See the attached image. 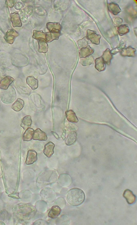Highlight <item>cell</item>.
Returning <instances> with one entry per match:
<instances>
[{
  "mask_svg": "<svg viewBox=\"0 0 137 225\" xmlns=\"http://www.w3.org/2000/svg\"><path fill=\"white\" fill-rule=\"evenodd\" d=\"M85 195L81 189L78 188H73L70 190L67 196L68 203L74 206H79L84 202Z\"/></svg>",
  "mask_w": 137,
  "mask_h": 225,
  "instance_id": "obj_1",
  "label": "cell"
},
{
  "mask_svg": "<svg viewBox=\"0 0 137 225\" xmlns=\"http://www.w3.org/2000/svg\"><path fill=\"white\" fill-rule=\"evenodd\" d=\"M8 91H5L4 94L1 96L2 100L4 103L9 104L12 103L16 99V92L13 88H9Z\"/></svg>",
  "mask_w": 137,
  "mask_h": 225,
  "instance_id": "obj_2",
  "label": "cell"
},
{
  "mask_svg": "<svg viewBox=\"0 0 137 225\" xmlns=\"http://www.w3.org/2000/svg\"><path fill=\"white\" fill-rule=\"evenodd\" d=\"M101 37V36L97 35L96 32L95 31L90 30H88L87 31L86 38L88 40H90L92 43L99 44Z\"/></svg>",
  "mask_w": 137,
  "mask_h": 225,
  "instance_id": "obj_3",
  "label": "cell"
},
{
  "mask_svg": "<svg viewBox=\"0 0 137 225\" xmlns=\"http://www.w3.org/2000/svg\"><path fill=\"white\" fill-rule=\"evenodd\" d=\"M17 32L13 29H11L8 31L6 35L4 36V39L8 43L13 44L15 40V38L19 36Z\"/></svg>",
  "mask_w": 137,
  "mask_h": 225,
  "instance_id": "obj_4",
  "label": "cell"
},
{
  "mask_svg": "<svg viewBox=\"0 0 137 225\" xmlns=\"http://www.w3.org/2000/svg\"><path fill=\"white\" fill-rule=\"evenodd\" d=\"M37 153L33 150H29L28 151L26 163L27 165L32 164L38 160Z\"/></svg>",
  "mask_w": 137,
  "mask_h": 225,
  "instance_id": "obj_5",
  "label": "cell"
},
{
  "mask_svg": "<svg viewBox=\"0 0 137 225\" xmlns=\"http://www.w3.org/2000/svg\"><path fill=\"white\" fill-rule=\"evenodd\" d=\"M123 196L126 200L128 204H132L135 203L136 197L132 191L129 189H126L123 194Z\"/></svg>",
  "mask_w": 137,
  "mask_h": 225,
  "instance_id": "obj_6",
  "label": "cell"
},
{
  "mask_svg": "<svg viewBox=\"0 0 137 225\" xmlns=\"http://www.w3.org/2000/svg\"><path fill=\"white\" fill-rule=\"evenodd\" d=\"M33 139L35 140L40 141H46L47 139L46 133L42 131L40 129L38 128L34 131L33 134Z\"/></svg>",
  "mask_w": 137,
  "mask_h": 225,
  "instance_id": "obj_7",
  "label": "cell"
},
{
  "mask_svg": "<svg viewBox=\"0 0 137 225\" xmlns=\"http://www.w3.org/2000/svg\"><path fill=\"white\" fill-rule=\"evenodd\" d=\"M55 145L52 142H49L45 146L43 153L49 158L52 156L54 153V148Z\"/></svg>",
  "mask_w": 137,
  "mask_h": 225,
  "instance_id": "obj_8",
  "label": "cell"
},
{
  "mask_svg": "<svg viewBox=\"0 0 137 225\" xmlns=\"http://www.w3.org/2000/svg\"><path fill=\"white\" fill-rule=\"evenodd\" d=\"M14 81V79L10 76H7L5 77L2 79L0 82V88L7 90Z\"/></svg>",
  "mask_w": 137,
  "mask_h": 225,
  "instance_id": "obj_9",
  "label": "cell"
},
{
  "mask_svg": "<svg viewBox=\"0 0 137 225\" xmlns=\"http://www.w3.org/2000/svg\"><path fill=\"white\" fill-rule=\"evenodd\" d=\"M10 16V20L12 22L13 27L22 26L21 21L18 12H16L11 13Z\"/></svg>",
  "mask_w": 137,
  "mask_h": 225,
  "instance_id": "obj_10",
  "label": "cell"
},
{
  "mask_svg": "<svg viewBox=\"0 0 137 225\" xmlns=\"http://www.w3.org/2000/svg\"><path fill=\"white\" fill-rule=\"evenodd\" d=\"M62 212L61 208L57 206H53L48 214L49 217L52 219H55L58 217Z\"/></svg>",
  "mask_w": 137,
  "mask_h": 225,
  "instance_id": "obj_11",
  "label": "cell"
},
{
  "mask_svg": "<svg viewBox=\"0 0 137 225\" xmlns=\"http://www.w3.org/2000/svg\"><path fill=\"white\" fill-rule=\"evenodd\" d=\"M47 28L50 32H60L62 27L59 23L50 22L47 23Z\"/></svg>",
  "mask_w": 137,
  "mask_h": 225,
  "instance_id": "obj_12",
  "label": "cell"
},
{
  "mask_svg": "<svg viewBox=\"0 0 137 225\" xmlns=\"http://www.w3.org/2000/svg\"><path fill=\"white\" fill-rule=\"evenodd\" d=\"M26 83L33 90L37 89L38 86V81L33 76H30L27 77Z\"/></svg>",
  "mask_w": 137,
  "mask_h": 225,
  "instance_id": "obj_13",
  "label": "cell"
},
{
  "mask_svg": "<svg viewBox=\"0 0 137 225\" xmlns=\"http://www.w3.org/2000/svg\"><path fill=\"white\" fill-rule=\"evenodd\" d=\"M32 123L31 117L28 115L25 116L22 120L21 126L24 130H27L31 126Z\"/></svg>",
  "mask_w": 137,
  "mask_h": 225,
  "instance_id": "obj_14",
  "label": "cell"
},
{
  "mask_svg": "<svg viewBox=\"0 0 137 225\" xmlns=\"http://www.w3.org/2000/svg\"><path fill=\"white\" fill-rule=\"evenodd\" d=\"M46 40L47 43H51L53 40H58L60 36V32H50L46 33Z\"/></svg>",
  "mask_w": 137,
  "mask_h": 225,
  "instance_id": "obj_15",
  "label": "cell"
},
{
  "mask_svg": "<svg viewBox=\"0 0 137 225\" xmlns=\"http://www.w3.org/2000/svg\"><path fill=\"white\" fill-rule=\"evenodd\" d=\"M108 9L110 12L114 15H117L121 12L119 5L114 2H111L108 4Z\"/></svg>",
  "mask_w": 137,
  "mask_h": 225,
  "instance_id": "obj_16",
  "label": "cell"
},
{
  "mask_svg": "<svg viewBox=\"0 0 137 225\" xmlns=\"http://www.w3.org/2000/svg\"><path fill=\"white\" fill-rule=\"evenodd\" d=\"M38 40L39 45V52L44 53H47L48 51V45L46 40L44 39H40Z\"/></svg>",
  "mask_w": 137,
  "mask_h": 225,
  "instance_id": "obj_17",
  "label": "cell"
},
{
  "mask_svg": "<svg viewBox=\"0 0 137 225\" xmlns=\"http://www.w3.org/2000/svg\"><path fill=\"white\" fill-rule=\"evenodd\" d=\"M93 52V49L91 48L90 46L88 45L86 47H83L80 51V57L81 58H85L92 54Z\"/></svg>",
  "mask_w": 137,
  "mask_h": 225,
  "instance_id": "obj_18",
  "label": "cell"
},
{
  "mask_svg": "<svg viewBox=\"0 0 137 225\" xmlns=\"http://www.w3.org/2000/svg\"><path fill=\"white\" fill-rule=\"evenodd\" d=\"M24 105V101L19 98L13 104L12 106V108L15 111H19L23 109Z\"/></svg>",
  "mask_w": 137,
  "mask_h": 225,
  "instance_id": "obj_19",
  "label": "cell"
},
{
  "mask_svg": "<svg viewBox=\"0 0 137 225\" xmlns=\"http://www.w3.org/2000/svg\"><path fill=\"white\" fill-rule=\"evenodd\" d=\"M34 133V130L33 129L30 128H28L23 134L22 139L25 141H30L33 139Z\"/></svg>",
  "mask_w": 137,
  "mask_h": 225,
  "instance_id": "obj_20",
  "label": "cell"
},
{
  "mask_svg": "<svg viewBox=\"0 0 137 225\" xmlns=\"http://www.w3.org/2000/svg\"><path fill=\"white\" fill-rule=\"evenodd\" d=\"M77 140V133L74 131H72L68 135L66 140V143L67 145H70L74 143Z\"/></svg>",
  "mask_w": 137,
  "mask_h": 225,
  "instance_id": "obj_21",
  "label": "cell"
},
{
  "mask_svg": "<svg viewBox=\"0 0 137 225\" xmlns=\"http://www.w3.org/2000/svg\"><path fill=\"white\" fill-rule=\"evenodd\" d=\"M96 63V68L100 72L104 71L105 69L106 66L102 58H97Z\"/></svg>",
  "mask_w": 137,
  "mask_h": 225,
  "instance_id": "obj_22",
  "label": "cell"
},
{
  "mask_svg": "<svg viewBox=\"0 0 137 225\" xmlns=\"http://www.w3.org/2000/svg\"><path fill=\"white\" fill-rule=\"evenodd\" d=\"M136 50L131 47H128L127 48L123 49L121 52V55L124 56H129L132 57L135 55Z\"/></svg>",
  "mask_w": 137,
  "mask_h": 225,
  "instance_id": "obj_23",
  "label": "cell"
},
{
  "mask_svg": "<svg viewBox=\"0 0 137 225\" xmlns=\"http://www.w3.org/2000/svg\"><path fill=\"white\" fill-rule=\"evenodd\" d=\"M33 38L38 40L40 39H44L46 40V34L44 33L42 30L33 31Z\"/></svg>",
  "mask_w": 137,
  "mask_h": 225,
  "instance_id": "obj_24",
  "label": "cell"
},
{
  "mask_svg": "<svg viewBox=\"0 0 137 225\" xmlns=\"http://www.w3.org/2000/svg\"><path fill=\"white\" fill-rule=\"evenodd\" d=\"M130 29L127 24L120 25L118 29V32L120 36H122L129 32Z\"/></svg>",
  "mask_w": 137,
  "mask_h": 225,
  "instance_id": "obj_25",
  "label": "cell"
},
{
  "mask_svg": "<svg viewBox=\"0 0 137 225\" xmlns=\"http://www.w3.org/2000/svg\"><path fill=\"white\" fill-rule=\"evenodd\" d=\"M103 57L104 61L106 63L109 64H110V62L112 58L110 49H107L103 53Z\"/></svg>",
  "mask_w": 137,
  "mask_h": 225,
  "instance_id": "obj_26",
  "label": "cell"
},
{
  "mask_svg": "<svg viewBox=\"0 0 137 225\" xmlns=\"http://www.w3.org/2000/svg\"><path fill=\"white\" fill-rule=\"evenodd\" d=\"M67 119L70 122H76V119H77L75 115L72 111H69L66 112Z\"/></svg>",
  "mask_w": 137,
  "mask_h": 225,
  "instance_id": "obj_27",
  "label": "cell"
},
{
  "mask_svg": "<svg viewBox=\"0 0 137 225\" xmlns=\"http://www.w3.org/2000/svg\"><path fill=\"white\" fill-rule=\"evenodd\" d=\"M88 40L86 37H85L81 40L78 41V45H79V47H86L87 46L88 44Z\"/></svg>",
  "mask_w": 137,
  "mask_h": 225,
  "instance_id": "obj_28",
  "label": "cell"
},
{
  "mask_svg": "<svg viewBox=\"0 0 137 225\" xmlns=\"http://www.w3.org/2000/svg\"><path fill=\"white\" fill-rule=\"evenodd\" d=\"M115 22H114V23H115V24H116V26H118L120 24H121V23H120V22H121V23H122V19L120 18H117L115 20Z\"/></svg>",
  "mask_w": 137,
  "mask_h": 225,
  "instance_id": "obj_29",
  "label": "cell"
},
{
  "mask_svg": "<svg viewBox=\"0 0 137 225\" xmlns=\"http://www.w3.org/2000/svg\"><path fill=\"white\" fill-rule=\"evenodd\" d=\"M10 2H8V6L10 7H12L14 6V1H9Z\"/></svg>",
  "mask_w": 137,
  "mask_h": 225,
  "instance_id": "obj_30",
  "label": "cell"
},
{
  "mask_svg": "<svg viewBox=\"0 0 137 225\" xmlns=\"http://www.w3.org/2000/svg\"><path fill=\"white\" fill-rule=\"evenodd\" d=\"M52 134L54 135V136L57 139H59V137L58 136V135L54 132H52Z\"/></svg>",
  "mask_w": 137,
  "mask_h": 225,
  "instance_id": "obj_31",
  "label": "cell"
},
{
  "mask_svg": "<svg viewBox=\"0 0 137 225\" xmlns=\"http://www.w3.org/2000/svg\"><path fill=\"white\" fill-rule=\"evenodd\" d=\"M5 224L2 222L0 221V225H5Z\"/></svg>",
  "mask_w": 137,
  "mask_h": 225,
  "instance_id": "obj_32",
  "label": "cell"
},
{
  "mask_svg": "<svg viewBox=\"0 0 137 225\" xmlns=\"http://www.w3.org/2000/svg\"><path fill=\"white\" fill-rule=\"evenodd\" d=\"M1 188H0V191H1Z\"/></svg>",
  "mask_w": 137,
  "mask_h": 225,
  "instance_id": "obj_33",
  "label": "cell"
}]
</instances>
